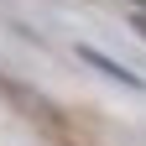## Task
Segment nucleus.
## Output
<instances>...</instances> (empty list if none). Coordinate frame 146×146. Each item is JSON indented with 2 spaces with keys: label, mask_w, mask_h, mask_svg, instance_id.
<instances>
[{
  "label": "nucleus",
  "mask_w": 146,
  "mask_h": 146,
  "mask_svg": "<svg viewBox=\"0 0 146 146\" xmlns=\"http://www.w3.org/2000/svg\"><path fill=\"white\" fill-rule=\"evenodd\" d=\"M78 58L89 63V68H99L104 73V78H115V84H125V89H136V94H141V73H131V68H125V63H115V58H104V52H94V47H78Z\"/></svg>",
  "instance_id": "obj_1"
},
{
  "label": "nucleus",
  "mask_w": 146,
  "mask_h": 146,
  "mask_svg": "<svg viewBox=\"0 0 146 146\" xmlns=\"http://www.w3.org/2000/svg\"><path fill=\"white\" fill-rule=\"evenodd\" d=\"M131 26H136V31H141V42H146V16H136V21H131Z\"/></svg>",
  "instance_id": "obj_2"
}]
</instances>
